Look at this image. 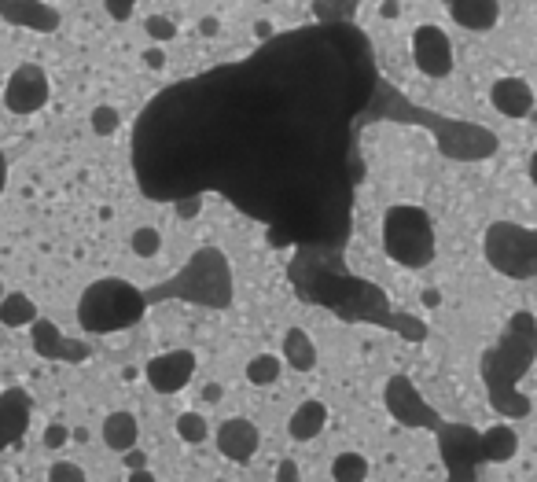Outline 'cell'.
<instances>
[{
    "mask_svg": "<svg viewBox=\"0 0 537 482\" xmlns=\"http://www.w3.org/2000/svg\"><path fill=\"white\" fill-rule=\"evenodd\" d=\"M368 479V457L346 449L332 460V482H365Z\"/></svg>",
    "mask_w": 537,
    "mask_h": 482,
    "instance_id": "ffe728a7",
    "label": "cell"
},
{
    "mask_svg": "<svg viewBox=\"0 0 537 482\" xmlns=\"http://www.w3.org/2000/svg\"><path fill=\"white\" fill-rule=\"evenodd\" d=\"M48 96H52V81H48L41 63H19L12 70L8 85H4V107L12 115H37V111H45Z\"/></svg>",
    "mask_w": 537,
    "mask_h": 482,
    "instance_id": "5b68a950",
    "label": "cell"
},
{
    "mask_svg": "<svg viewBox=\"0 0 537 482\" xmlns=\"http://www.w3.org/2000/svg\"><path fill=\"white\" fill-rule=\"evenodd\" d=\"M144 67H148V70H162V67H166V52H162L159 45L148 48V52H144Z\"/></svg>",
    "mask_w": 537,
    "mask_h": 482,
    "instance_id": "f546056e",
    "label": "cell"
},
{
    "mask_svg": "<svg viewBox=\"0 0 537 482\" xmlns=\"http://www.w3.org/2000/svg\"><path fill=\"white\" fill-rule=\"evenodd\" d=\"M103 435V446L111 449V453H133L137 449V438H140V424L137 416L126 413V409H115V413H107L100 427Z\"/></svg>",
    "mask_w": 537,
    "mask_h": 482,
    "instance_id": "5bb4252c",
    "label": "cell"
},
{
    "mask_svg": "<svg viewBox=\"0 0 537 482\" xmlns=\"http://www.w3.org/2000/svg\"><path fill=\"white\" fill-rule=\"evenodd\" d=\"M383 251L401 269H427L438 254L435 221L416 203H394L383 214Z\"/></svg>",
    "mask_w": 537,
    "mask_h": 482,
    "instance_id": "3957f363",
    "label": "cell"
},
{
    "mask_svg": "<svg viewBox=\"0 0 537 482\" xmlns=\"http://www.w3.org/2000/svg\"><path fill=\"white\" fill-rule=\"evenodd\" d=\"M357 8H361V0H313V4H309L313 19H317V23H324V26L354 23Z\"/></svg>",
    "mask_w": 537,
    "mask_h": 482,
    "instance_id": "ac0fdd59",
    "label": "cell"
},
{
    "mask_svg": "<svg viewBox=\"0 0 537 482\" xmlns=\"http://www.w3.org/2000/svg\"><path fill=\"white\" fill-rule=\"evenodd\" d=\"M70 442V427L67 424H48L45 427V449H63Z\"/></svg>",
    "mask_w": 537,
    "mask_h": 482,
    "instance_id": "4316f807",
    "label": "cell"
},
{
    "mask_svg": "<svg viewBox=\"0 0 537 482\" xmlns=\"http://www.w3.org/2000/svg\"><path fill=\"white\" fill-rule=\"evenodd\" d=\"M490 104L497 115L512 118V122H519V118H530L534 115V104L537 96L534 89H530V81L526 78H497L490 89Z\"/></svg>",
    "mask_w": 537,
    "mask_h": 482,
    "instance_id": "8fae6325",
    "label": "cell"
},
{
    "mask_svg": "<svg viewBox=\"0 0 537 482\" xmlns=\"http://www.w3.org/2000/svg\"><path fill=\"white\" fill-rule=\"evenodd\" d=\"M262 449V431L247 416H232L218 427V453L232 464H247Z\"/></svg>",
    "mask_w": 537,
    "mask_h": 482,
    "instance_id": "ba28073f",
    "label": "cell"
},
{
    "mask_svg": "<svg viewBox=\"0 0 537 482\" xmlns=\"http://www.w3.org/2000/svg\"><path fill=\"white\" fill-rule=\"evenodd\" d=\"M195 354L192 350H166V354L151 357L144 365V379L155 394H181L195 376Z\"/></svg>",
    "mask_w": 537,
    "mask_h": 482,
    "instance_id": "52a82bcc",
    "label": "cell"
},
{
    "mask_svg": "<svg viewBox=\"0 0 537 482\" xmlns=\"http://www.w3.org/2000/svg\"><path fill=\"white\" fill-rule=\"evenodd\" d=\"M177 214H181V218H192V214H199V199H184V203H177Z\"/></svg>",
    "mask_w": 537,
    "mask_h": 482,
    "instance_id": "1f68e13d",
    "label": "cell"
},
{
    "mask_svg": "<svg viewBox=\"0 0 537 482\" xmlns=\"http://www.w3.org/2000/svg\"><path fill=\"white\" fill-rule=\"evenodd\" d=\"M0 19L23 26V30H34V34H56L59 23H63L59 8H52L45 0H0Z\"/></svg>",
    "mask_w": 537,
    "mask_h": 482,
    "instance_id": "9c48e42d",
    "label": "cell"
},
{
    "mask_svg": "<svg viewBox=\"0 0 537 482\" xmlns=\"http://www.w3.org/2000/svg\"><path fill=\"white\" fill-rule=\"evenodd\" d=\"M324 427H328V405L317 402V398H309V402H302L295 413H291V420H287V435L295 438V442H313Z\"/></svg>",
    "mask_w": 537,
    "mask_h": 482,
    "instance_id": "9a60e30c",
    "label": "cell"
},
{
    "mask_svg": "<svg viewBox=\"0 0 537 482\" xmlns=\"http://www.w3.org/2000/svg\"><path fill=\"white\" fill-rule=\"evenodd\" d=\"M144 313H148L144 291L129 280H118V276H103V280L89 284L78 299V324L89 335L126 332Z\"/></svg>",
    "mask_w": 537,
    "mask_h": 482,
    "instance_id": "7a4b0ae2",
    "label": "cell"
},
{
    "mask_svg": "<svg viewBox=\"0 0 537 482\" xmlns=\"http://www.w3.org/2000/svg\"><path fill=\"white\" fill-rule=\"evenodd\" d=\"M129 251L137 258H155L162 251V232L155 225H140V229L129 232Z\"/></svg>",
    "mask_w": 537,
    "mask_h": 482,
    "instance_id": "7402d4cb",
    "label": "cell"
},
{
    "mask_svg": "<svg viewBox=\"0 0 537 482\" xmlns=\"http://www.w3.org/2000/svg\"><path fill=\"white\" fill-rule=\"evenodd\" d=\"M41 313H37V302L23 291H4L0 299V324L4 328H30Z\"/></svg>",
    "mask_w": 537,
    "mask_h": 482,
    "instance_id": "e0dca14e",
    "label": "cell"
},
{
    "mask_svg": "<svg viewBox=\"0 0 537 482\" xmlns=\"http://www.w3.org/2000/svg\"><path fill=\"white\" fill-rule=\"evenodd\" d=\"M30 416H34V398L23 387H8L0 394V453L26 435Z\"/></svg>",
    "mask_w": 537,
    "mask_h": 482,
    "instance_id": "30bf717a",
    "label": "cell"
},
{
    "mask_svg": "<svg viewBox=\"0 0 537 482\" xmlns=\"http://www.w3.org/2000/svg\"><path fill=\"white\" fill-rule=\"evenodd\" d=\"M144 299H148V306L162 299H184L195 302V306H206V310H225L232 302L229 258L218 247H203V251H195L192 262L184 265L173 280H166L155 291H144Z\"/></svg>",
    "mask_w": 537,
    "mask_h": 482,
    "instance_id": "6da1fadb",
    "label": "cell"
},
{
    "mask_svg": "<svg viewBox=\"0 0 537 482\" xmlns=\"http://www.w3.org/2000/svg\"><path fill=\"white\" fill-rule=\"evenodd\" d=\"M453 23L471 30V34H486L501 23V0H442Z\"/></svg>",
    "mask_w": 537,
    "mask_h": 482,
    "instance_id": "7c38bea8",
    "label": "cell"
},
{
    "mask_svg": "<svg viewBox=\"0 0 537 482\" xmlns=\"http://www.w3.org/2000/svg\"><path fill=\"white\" fill-rule=\"evenodd\" d=\"M276 482H302V468H298L295 460H280V468H276Z\"/></svg>",
    "mask_w": 537,
    "mask_h": 482,
    "instance_id": "f1b7e54d",
    "label": "cell"
},
{
    "mask_svg": "<svg viewBox=\"0 0 537 482\" xmlns=\"http://www.w3.org/2000/svg\"><path fill=\"white\" fill-rule=\"evenodd\" d=\"M515 431H504V427H497V431H490V438H486V449H490V457H512L515 453Z\"/></svg>",
    "mask_w": 537,
    "mask_h": 482,
    "instance_id": "484cf974",
    "label": "cell"
},
{
    "mask_svg": "<svg viewBox=\"0 0 537 482\" xmlns=\"http://www.w3.org/2000/svg\"><path fill=\"white\" fill-rule=\"evenodd\" d=\"M317 343L306 328H287L284 332V365L295 372H313L317 368Z\"/></svg>",
    "mask_w": 537,
    "mask_h": 482,
    "instance_id": "2e32d148",
    "label": "cell"
},
{
    "mask_svg": "<svg viewBox=\"0 0 537 482\" xmlns=\"http://www.w3.org/2000/svg\"><path fill=\"white\" fill-rule=\"evenodd\" d=\"M30 328H34V350L41 357H52V361H85V357H89V346L70 343L67 335L56 328V324H48V321H41V317H37Z\"/></svg>",
    "mask_w": 537,
    "mask_h": 482,
    "instance_id": "4fadbf2b",
    "label": "cell"
},
{
    "mask_svg": "<svg viewBox=\"0 0 537 482\" xmlns=\"http://www.w3.org/2000/svg\"><path fill=\"white\" fill-rule=\"evenodd\" d=\"M103 8H107V15L115 23H126L129 15H133V8H137V0H103Z\"/></svg>",
    "mask_w": 537,
    "mask_h": 482,
    "instance_id": "83f0119b",
    "label": "cell"
},
{
    "mask_svg": "<svg viewBox=\"0 0 537 482\" xmlns=\"http://www.w3.org/2000/svg\"><path fill=\"white\" fill-rule=\"evenodd\" d=\"M144 30H148V37L155 41V45H166V41L177 37V23H173L170 15H148Z\"/></svg>",
    "mask_w": 537,
    "mask_h": 482,
    "instance_id": "cb8c5ba5",
    "label": "cell"
},
{
    "mask_svg": "<svg viewBox=\"0 0 537 482\" xmlns=\"http://www.w3.org/2000/svg\"><path fill=\"white\" fill-rule=\"evenodd\" d=\"M48 482H89L85 468L74 464V460H56L52 468H48Z\"/></svg>",
    "mask_w": 537,
    "mask_h": 482,
    "instance_id": "d4e9b609",
    "label": "cell"
},
{
    "mask_svg": "<svg viewBox=\"0 0 537 482\" xmlns=\"http://www.w3.org/2000/svg\"><path fill=\"white\" fill-rule=\"evenodd\" d=\"M379 15H383V19H398L401 4H398V0H383V4H379Z\"/></svg>",
    "mask_w": 537,
    "mask_h": 482,
    "instance_id": "4dcf8cb0",
    "label": "cell"
},
{
    "mask_svg": "<svg viewBox=\"0 0 537 482\" xmlns=\"http://www.w3.org/2000/svg\"><path fill=\"white\" fill-rule=\"evenodd\" d=\"M126 482H155V475H151L148 468H133V471H129Z\"/></svg>",
    "mask_w": 537,
    "mask_h": 482,
    "instance_id": "d6a6232c",
    "label": "cell"
},
{
    "mask_svg": "<svg viewBox=\"0 0 537 482\" xmlns=\"http://www.w3.org/2000/svg\"><path fill=\"white\" fill-rule=\"evenodd\" d=\"M4 188H8V155L0 151V196H4Z\"/></svg>",
    "mask_w": 537,
    "mask_h": 482,
    "instance_id": "e575fe53",
    "label": "cell"
},
{
    "mask_svg": "<svg viewBox=\"0 0 537 482\" xmlns=\"http://www.w3.org/2000/svg\"><path fill=\"white\" fill-rule=\"evenodd\" d=\"M173 427H177V438H181L184 446H203L206 438H210V420L203 413H181Z\"/></svg>",
    "mask_w": 537,
    "mask_h": 482,
    "instance_id": "44dd1931",
    "label": "cell"
},
{
    "mask_svg": "<svg viewBox=\"0 0 537 482\" xmlns=\"http://www.w3.org/2000/svg\"><path fill=\"white\" fill-rule=\"evenodd\" d=\"M221 394H225L221 391V383H210V387L203 391V402H221Z\"/></svg>",
    "mask_w": 537,
    "mask_h": 482,
    "instance_id": "836d02e7",
    "label": "cell"
},
{
    "mask_svg": "<svg viewBox=\"0 0 537 482\" xmlns=\"http://www.w3.org/2000/svg\"><path fill=\"white\" fill-rule=\"evenodd\" d=\"M280 376H284V357L254 354L251 361H247V383H251V387H273Z\"/></svg>",
    "mask_w": 537,
    "mask_h": 482,
    "instance_id": "d6986e66",
    "label": "cell"
},
{
    "mask_svg": "<svg viewBox=\"0 0 537 482\" xmlns=\"http://www.w3.org/2000/svg\"><path fill=\"white\" fill-rule=\"evenodd\" d=\"M0 299H4V280H0Z\"/></svg>",
    "mask_w": 537,
    "mask_h": 482,
    "instance_id": "8d00e7d4",
    "label": "cell"
},
{
    "mask_svg": "<svg viewBox=\"0 0 537 482\" xmlns=\"http://www.w3.org/2000/svg\"><path fill=\"white\" fill-rule=\"evenodd\" d=\"M412 63L420 70L423 78H449L453 74V41L442 26L423 23L412 30Z\"/></svg>",
    "mask_w": 537,
    "mask_h": 482,
    "instance_id": "8992f818",
    "label": "cell"
},
{
    "mask_svg": "<svg viewBox=\"0 0 537 482\" xmlns=\"http://www.w3.org/2000/svg\"><path fill=\"white\" fill-rule=\"evenodd\" d=\"M89 126H92V133H96V137H115L118 129H122V115H118V107L100 104V107H92Z\"/></svg>",
    "mask_w": 537,
    "mask_h": 482,
    "instance_id": "603a6c76",
    "label": "cell"
},
{
    "mask_svg": "<svg viewBox=\"0 0 537 482\" xmlns=\"http://www.w3.org/2000/svg\"><path fill=\"white\" fill-rule=\"evenodd\" d=\"M486 254L493 269L508 276H534L537 273V229H519V225H493L486 232Z\"/></svg>",
    "mask_w": 537,
    "mask_h": 482,
    "instance_id": "277c9868",
    "label": "cell"
},
{
    "mask_svg": "<svg viewBox=\"0 0 537 482\" xmlns=\"http://www.w3.org/2000/svg\"><path fill=\"white\" fill-rule=\"evenodd\" d=\"M199 30H203L206 37H214L221 30V23H218V19H203V23H199Z\"/></svg>",
    "mask_w": 537,
    "mask_h": 482,
    "instance_id": "d590c367",
    "label": "cell"
}]
</instances>
